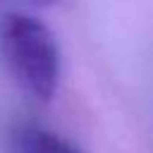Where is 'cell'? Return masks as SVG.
I'll use <instances>...</instances> for the list:
<instances>
[{
    "label": "cell",
    "instance_id": "cell-1",
    "mask_svg": "<svg viewBox=\"0 0 153 153\" xmlns=\"http://www.w3.org/2000/svg\"><path fill=\"white\" fill-rule=\"evenodd\" d=\"M0 50L17 86L38 103H48L60 81V50L50 26L38 17L12 12L0 24Z\"/></svg>",
    "mask_w": 153,
    "mask_h": 153
},
{
    "label": "cell",
    "instance_id": "cell-2",
    "mask_svg": "<svg viewBox=\"0 0 153 153\" xmlns=\"http://www.w3.org/2000/svg\"><path fill=\"white\" fill-rule=\"evenodd\" d=\"M10 151L12 153H81L74 143H69L60 134L33 127V124L14 131Z\"/></svg>",
    "mask_w": 153,
    "mask_h": 153
}]
</instances>
